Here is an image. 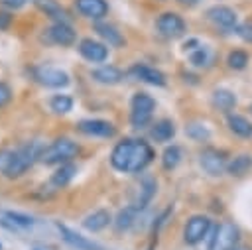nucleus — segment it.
Instances as JSON below:
<instances>
[{
  "label": "nucleus",
  "instance_id": "9",
  "mask_svg": "<svg viewBox=\"0 0 252 250\" xmlns=\"http://www.w3.org/2000/svg\"><path fill=\"white\" fill-rule=\"evenodd\" d=\"M156 30L159 31L161 37H167V39H175V37H181L185 33V22L179 14L175 12H163L161 16H158L156 20Z\"/></svg>",
  "mask_w": 252,
  "mask_h": 250
},
{
  "label": "nucleus",
  "instance_id": "29",
  "mask_svg": "<svg viewBox=\"0 0 252 250\" xmlns=\"http://www.w3.org/2000/svg\"><path fill=\"white\" fill-rule=\"evenodd\" d=\"M226 63H228V67H230V69L240 71V69H244V67L248 65V53H246V51H242V49H234V51H230V53H228Z\"/></svg>",
  "mask_w": 252,
  "mask_h": 250
},
{
  "label": "nucleus",
  "instance_id": "36",
  "mask_svg": "<svg viewBox=\"0 0 252 250\" xmlns=\"http://www.w3.org/2000/svg\"><path fill=\"white\" fill-rule=\"evenodd\" d=\"M26 2H28V0H0V4H2V6H6V8H12V10H18V8H22Z\"/></svg>",
  "mask_w": 252,
  "mask_h": 250
},
{
  "label": "nucleus",
  "instance_id": "3",
  "mask_svg": "<svg viewBox=\"0 0 252 250\" xmlns=\"http://www.w3.org/2000/svg\"><path fill=\"white\" fill-rule=\"evenodd\" d=\"M79 154V146L69 140V138H59L55 140L51 146H47L43 152H41V161L45 165H55V163H65L69 159H73L75 156Z\"/></svg>",
  "mask_w": 252,
  "mask_h": 250
},
{
  "label": "nucleus",
  "instance_id": "34",
  "mask_svg": "<svg viewBox=\"0 0 252 250\" xmlns=\"http://www.w3.org/2000/svg\"><path fill=\"white\" fill-rule=\"evenodd\" d=\"M236 33H238L244 41L252 43V20H246L244 24H240V26L236 28Z\"/></svg>",
  "mask_w": 252,
  "mask_h": 250
},
{
  "label": "nucleus",
  "instance_id": "31",
  "mask_svg": "<svg viewBox=\"0 0 252 250\" xmlns=\"http://www.w3.org/2000/svg\"><path fill=\"white\" fill-rule=\"evenodd\" d=\"M49 104H51V110L57 112V114H65V112H69L73 108V100L67 94H55Z\"/></svg>",
  "mask_w": 252,
  "mask_h": 250
},
{
  "label": "nucleus",
  "instance_id": "16",
  "mask_svg": "<svg viewBox=\"0 0 252 250\" xmlns=\"http://www.w3.org/2000/svg\"><path fill=\"white\" fill-rule=\"evenodd\" d=\"M130 75L136 77L138 81H144L148 85H158V87H163L165 85V77L161 71L150 67V65H134L130 69Z\"/></svg>",
  "mask_w": 252,
  "mask_h": 250
},
{
  "label": "nucleus",
  "instance_id": "22",
  "mask_svg": "<svg viewBox=\"0 0 252 250\" xmlns=\"http://www.w3.org/2000/svg\"><path fill=\"white\" fill-rule=\"evenodd\" d=\"M94 31H96L108 45H112V47H122V45L126 43V39L122 37V33H120L114 26H110V24H96V26H94Z\"/></svg>",
  "mask_w": 252,
  "mask_h": 250
},
{
  "label": "nucleus",
  "instance_id": "37",
  "mask_svg": "<svg viewBox=\"0 0 252 250\" xmlns=\"http://www.w3.org/2000/svg\"><path fill=\"white\" fill-rule=\"evenodd\" d=\"M12 22V16L8 12H0V30H6Z\"/></svg>",
  "mask_w": 252,
  "mask_h": 250
},
{
  "label": "nucleus",
  "instance_id": "1",
  "mask_svg": "<svg viewBox=\"0 0 252 250\" xmlns=\"http://www.w3.org/2000/svg\"><path fill=\"white\" fill-rule=\"evenodd\" d=\"M154 159V150L144 140H122L110 154V163L116 171L138 173L146 169Z\"/></svg>",
  "mask_w": 252,
  "mask_h": 250
},
{
  "label": "nucleus",
  "instance_id": "8",
  "mask_svg": "<svg viewBox=\"0 0 252 250\" xmlns=\"http://www.w3.org/2000/svg\"><path fill=\"white\" fill-rule=\"evenodd\" d=\"M211 230V219L205 215H193L183 226V240L189 246L199 244Z\"/></svg>",
  "mask_w": 252,
  "mask_h": 250
},
{
  "label": "nucleus",
  "instance_id": "12",
  "mask_svg": "<svg viewBox=\"0 0 252 250\" xmlns=\"http://www.w3.org/2000/svg\"><path fill=\"white\" fill-rule=\"evenodd\" d=\"M156 189H158L156 179H152V177L142 179V181L136 185V191H134V195H132V207L138 209V211L144 209V207L152 201V197L156 195Z\"/></svg>",
  "mask_w": 252,
  "mask_h": 250
},
{
  "label": "nucleus",
  "instance_id": "6",
  "mask_svg": "<svg viewBox=\"0 0 252 250\" xmlns=\"http://www.w3.org/2000/svg\"><path fill=\"white\" fill-rule=\"evenodd\" d=\"M199 163L203 167L205 173L213 175V177H219L226 171L228 167V157L222 150H217V148H205L201 150L199 154Z\"/></svg>",
  "mask_w": 252,
  "mask_h": 250
},
{
  "label": "nucleus",
  "instance_id": "38",
  "mask_svg": "<svg viewBox=\"0 0 252 250\" xmlns=\"http://www.w3.org/2000/svg\"><path fill=\"white\" fill-rule=\"evenodd\" d=\"M179 4H183V6H195L199 0H177Z\"/></svg>",
  "mask_w": 252,
  "mask_h": 250
},
{
  "label": "nucleus",
  "instance_id": "25",
  "mask_svg": "<svg viewBox=\"0 0 252 250\" xmlns=\"http://www.w3.org/2000/svg\"><path fill=\"white\" fill-rule=\"evenodd\" d=\"M250 169H252V156H248V154H240V156L232 157L228 161V167H226V171L230 175H236V177L246 175Z\"/></svg>",
  "mask_w": 252,
  "mask_h": 250
},
{
  "label": "nucleus",
  "instance_id": "10",
  "mask_svg": "<svg viewBox=\"0 0 252 250\" xmlns=\"http://www.w3.org/2000/svg\"><path fill=\"white\" fill-rule=\"evenodd\" d=\"M33 77L37 83L45 85V87H51V89H59V87H67L69 85V75L61 69H55V67H47V65H41V67H35L33 69Z\"/></svg>",
  "mask_w": 252,
  "mask_h": 250
},
{
  "label": "nucleus",
  "instance_id": "33",
  "mask_svg": "<svg viewBox=\"0 0 252 250\" xmlns=\"http://www.w3.org/2000/svg\"><path fill=\"white\" fill-rule=\"evenodd\" d=\"M4 217L6 219H10L16 226H32L33 224V220H32V217H26V215H20V213H4Z\"/></svg>",
  "mask_w": 252,
  "mask_h": 250
},
{
  "label": "nucleus",
  "instance_id": "13",
  "mask_svg": "<svg viewBox=\"0 0 252 250\" xmlns=\"http://www.w3.org/2000/svg\"><path fill=\"white\" fill-rule=\"evenodd\" d=\"M79 53H81L87 61L100 63V61H104V59H106L108 49H106V45H104V43L94 41V39H91V37H85V39H81V43H79Z\"/></svg>",
  "mask_w": 252,
  "mask_h": 250
},
{
  "label": "nucleus",
  "instance_id": "18",
  "mask_svg": "<svg viewBox=\"0 0 252 250\" xmlns=\"http://www.w3.org/2000/svg\"><path fill=\"white\" fill-rule=\"evenodd\" d=\"M226 124H228V130L240 138H252V122L242 116V114H236V112H228L226 116Z\"/></svg>",
  "mask_w": 252,
  "mask_h": 250
},
{
  "label": "nucleus",
  "instance_id": "27",
  "mask_svg": "<svg viewBox=\"0 0 252 250\" xmlns=\"http://www.w3.org/2000/svg\"><path fill=\"white\" fill-rule=\"evenodd\" d=\"M181 161V148L179 146H169L161 154V165L165 169H175Z\"/></svg>",
  "mask_w": 252,
  "mask_h": 250
},
{
  "label": "nucleus",
  "instance_id": "21",
  "mask_svg": "<svg viewBox=\"0 0 252 250\" xmlns=\"http://www.w3.org/2000/svg\"><path fill=\"white\" fill-rule=\"evenodd\" d=\"M108 222H110V213L104 211V209H98V211H94V213H91V215L85 217L83 226L87 230H91V232H98V230L106 228Z\"/></svg>",
  "mask_w": 252,
  "mask_h": 250
},
{
  "label": "nucleus",
  "instance_id": "28",
  "mask_svg": "<svg viewBox=\"0 0 252 250\" xmlns=\"http://www.w3.org/2000/svg\"><path fill=\"white\" fill-rule=\"evenodd\" d=\"M136 211H138V209H134V207H126L124 211H120L118 217H116V220H114L116 230H128V228L132 226V222H134Z\"/></svg>",
  "mask_w": 252,
  "mask_h": 250
},
{
  "label": "nucleus",
  "instance_id": "15",
  "mask_svg": "<svg viewBox=\"0 0 252 250\" xmlns=\"http://www.w3.org/2000/svg\"><path fill=\"white\" fill-rule=\"evenodd\" d=\"M79 130L87 136H98V138H110L114 136V126L106 120H81Z\"/></svg>",
  "mask_w": 252,
  "mask_h": 250
},
{
  "label": "nucleus",
  "instance_id": "19",
  "mask_svg": "<svg viewBox=\"0 0 252 250\" xmlns=\"http://www.w3.org/2000/svg\"><path fill=\"white\" fill-rule=\"evenodd\" d=\"M93 81L100 83V85H118L122 81V71L116 69L114 65H104L93 71Z\"/></svg>",
  "mask_w": 252,
  "mask_h": 250
},
{
  "label": "nucleus",
  "instance_id": "32",
  "mask_svg": "<svg viewBox=\"0 0 252 250\" xmlns=\"http://www.w3.org/2000/svg\"><path fill=\"white\" fill-rule=\"evenodd\" d=\"M213 61V55H211V51L207 49V47H197L193 53H191V63L195 65V67H207L209 63Z\"/></svg>",
  "mask_w": 252,
  "mask_h": 250
},
{
  "label": "nucleus",
  "instance_id": "17",
  "mask_svg": "<svg viewBox=\"0 0 252 250\" xmlns=\"http://www.w3.org/2000/svg\"><path fill=\"white\" fill-rule=\"evenodd\" d=\"M75 6L83 16L91 20H100L108 14V4L104 0H77Z\"/></svg>",
  "mask_w": 252,
  "mask_h": 250
},
{
  "label": "nucleus",
  "instance_id": "2",
  "mask_svg": "<svg viewBox=\"0 0 252 250\" xmlns=\"http://www.w3.org/2000/svg\"><path fill=\"white\" fill-rule=\"evenodd\" d=\"M43 150L45 148L41 146V142H28L20 146L18 150H2L0 152V173H4L6 177L24 175L35 163V159L41 157Z\"/></svg>",
  "mask_w": 252,
  "mask_h": 250
},
{
  "label": "nucleus",
  "instance_id": "5",
  "mask_svg": "<svg viewBox=\"0 0 252 250\" xmlns=\"http://www.w3.org/2000/svg\"><path fill=\"white\" fill-rule=\"evenodd\" d=\"M240 238V230L234 222H220L219 226H215L213 236H209V244L207 250H232L238 244Z\"/></svg>",
  "mask_w": 252,
  "mask_h": 250
},
{
  "label": "nucleus",
  "instance_id": "4",
  "mask_svg": "<svg viewBox=\"0 0 252 250\" xmlns=\"http://www.w3.org/2000/svg\"><path fill=\"white\" fill-rule=\"evenodd\" d=\"M156 110V100L148 93H136L130 100V122L134 128H144L152 120Z\"/></svg>",
  "mask_w": 252,
  "mask_h": 250
},
{
  "label": "nucleus",
  "instance_id": "39",
  "mask_svg": "<svg viewBox=\"0 0 252 250\" xmlns=\"http://www.w3.org/2000/svg\"><path fill=\"white\" fill-rule=\"evenodd\" d=\"M232 250H252V248H250V246H246V244H236Z\"/></svg>",
  "mask_w": 252,
  "mask_h": 250
},
{
  "label": "nucleus",
  "instance_id": "23",
  "mask_svg": "<svg viewBox=\"0 0 252 250\" xmlns=\"http://www.w3.org/2000/svg\"><path fill=\"white\" fill-rule=\"evenodd\" d=\"M35 6L49 18H53L55 22H67V12L61 8V4H57V0H33Z\"/></svg>",
  "mask_w": 252,
  "mask_h": 250
},
{
  "label": "nucleus",
  "instance_id": "26",
  "mask_svg": "<svg viewBox=\"0 0 252 250\" xmlns=\"http://www.w3.org/2000/svg\"><path fill=\"white\" fill-rule=\"evenodd\" d=\"M75 165H61L53 175H51V179H49V185L51 187H55V189H61V187H65L71 179H73V175H75Z\"/></svg>",
  "mask_w": 252,
  "mask_h": 250
},
{
  "label": "nucleus",
  "instance_id": "7",
  "mask_svg": "<svg viewBox=\"0 0 252 250\" xmlns=\"http://www.w3.org/2000/svg\"><path fill=\"white\" fill-rule=\"evenodd\" d=\"M207 20L220 31L224 33H230V31H236L238 28V16L232 8L228 6H211L207 10Z\"/></svg>",
  "mask_w": 252,
  "mask_h": 250
},
{
  "label": "nucleus",
  "instance_id": "24",
  "mask_svg": "<svg viewBox=\"0 0 252 250\" xmlns=\"http://www.w3.org/2000/svg\"><path fill=\"white\" fill-rule=\"evenodd\" d=\"M150 136L156 140V142H169L173 136H175V124L171 120H159L152 126L150 130Z\"/></svg>",
  "mask_w": 252,
  "mask_h": 250
},
{
  "label": "nucleus",
  "instance_id": "11",
  "mask_svg": "<svg viewBox=\"0 0 252 250\" xmlns=\"http://www.w3.org/2000/svg\"><path fill=\"white\" fill-rule=\"evenodd\" d=\"M75 30L67 24V22H55L53 26H49L47 30H45V33H43V39L47 41V43H55V45H63V47H67V45H71L73 41H75Z\"/></svg>",
  "mask_w": 252,
  "mask_h": 250
},
{
  "label": "nucleus",
  "instance_id": "20",
  "mask_svg": "<svg viewBox=\"0 0 252 250\" xmlns=\"http://www.w3.org/2000/svg\"><path fill=\"white\" fill-rule=\"evenodd\" d=\"M211 100H213V106L222 112H230L236 106V94L228 89H215Z\"/></svg>",
  "mask_w": 252,
  "mask_h": 250
},
{
  "label": "nucleus",
  "instance_id": "14",
  "mask_svg": "<svg viewBox=\"0 0 252 250\" xmlns=\"http://www.w3.org/2000/svg\"><path fill=\"white\" fill-rule=\"evenodd\" d=\"M57 228H59V232H61L63 240H65L67 244H71L73 248H77V250H104L100 244H96V242L89 240L87 236L77 234L75 230H71V228H67V226H63V224H59Z\"/></svg>",
  "mask_w": 252,
  "mask_h": 250
},
{
  "label": "nucleus",
  "instance_id": "30",
  "mask_svg": "<svg viewBox=\"0 0 252 250\" xmlns=\"http://www.w3.org/2000/svg\"><path fill=\"white\" fill-rule=\"evenodd\" d=\"M185 132H187L189 138H193V140H197V142H205V140H209V136H211L209 128H207L205 124H201V122H191V124L185 128Z\"/></svg>",
  "mask_w": 252,
  "mask_h": 250
},
{
  "label": "nucleus",
  "instance_id": "35",
  "mask_svg": "<svg viewBox=\"0 0 252 250\" xmlns=\"http://www.w3.org/2000/svg\"><path fill=\"white\" fill-rule=\"evenodd\" d=\"M10 98H12V91H10V87H8L6 83H0V106L8 104Z\"/></svg>",
  "mask_w": 252,
  "mask_h": 250
}]
</instances>
